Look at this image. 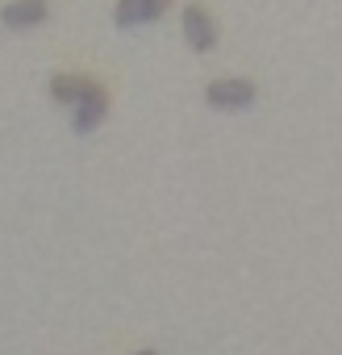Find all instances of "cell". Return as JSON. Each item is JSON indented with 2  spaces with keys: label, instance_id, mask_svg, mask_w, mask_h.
Wrapping results in <instances>:
<instances>
[{
  "label": "cell",
  "instance_id": "obj_1",
  "mask_svg": "<svg viewBox=\"0 0 342 355\" xmlns=\"http://www.w3.org/2000/svg\"><path fill=\"white\" fill-rule=\"evenodd\" d=\"M205 101L222 113H238V109H251L255 105V84L251 80H213L205 88Z\"/></svg>",
  "mask_w": 342,
  "mask_h": 355
},
{
  "label": "cell",
  "instance_id": "obj_5",
  "mask_svg": "<svg viewBox=\"0 0 342 355\" xmlns=\"http://www.w3.org/2000/svg\"><path fill=\"white\" fill-rule=\"evenodd\" d=\"M88 88H92V80H84V76H55V80H51V96H55L59 105H75Z\"/></svg>",
  "mask_w": 342,
  "mask_h": 355
},
{
  "label": "cell",
  "instance_id": "obj_4",
  "mask_svg": "<svg viewBox=\"0 0 342 355\" xmlns=\"http://www.w3.org/2000/svg\"><path fill=\"white\" fill-rule=\"evenodd\" d=\"M184 38H188V46L201 51V55L217 46V26H213V17H209L201 5H188V9H184Z\"/></svg>",
  "mask_w": 342,
  "mask_h": 355
},
{
  "label": "cell",
  "instance_id": "obj_2",
  "mask_svg": "<svg viewBox=\"0 0 342 355\" xmlns=\"http://www.w3.org/2000/svg\"><path fill=\"white\" fill-rule=\"evenodd\" d=\"M105 113H109V92H105L100 84H92V88L71 105V130H75V134H92V130L105 121Z\"/></svg>",
  "mask_w": 342,
  "mask_h": 355
},
{
  "label": "cell",
  "instance_id": "obj_8",
  "mask_svg": "<svg viewBox=\"0 0 342 355\" xmlns=\"http://www.w3.org/2000/svg\"><path fill=\"white\" fill-rule=\"evenodd\" d=\"M134 355H159V351H150V347H146V351H134Z\"/></svg>",
  "mask_w": 342,
  "mask_h": 355
},
{
  "label": "cell",
  "instance_id": "obj_3",
  "mask_svg": "<svg viewBox=\"0 0 342 355\" xmlns=\"http://www.w3.org/2000/svg\"><path fill=\"white\" fill-rule=\"evenodd\" d=\"M51 17V0H9L0 9V26L5 30H38Z\"/></svg>",
  "mask_w": 342,
  "mask_h": 355
},
{
  "label": "cell",
  "instance_id": "obj_6",
  "mask_svg": "<svg viewBox=\"0 0 342 355\" xmlns=\"http://www.w3.org/2000/svg\"><path fill=\"white\" fill-rule=\"evenodd\" d=\"M113 21L121 30H134L146 21V0H117V9H113Z\"/></svg>",
  "mask_w": 342,
  "mask_h": 355
},
{
  "label": "cell",
  "instance_id": "obj_7",
  "mask_svg": "<svg viewBox=\"0 0 342 355\" xmlns=\"http://www.w3.org/2000/svg\"><path fill=\"white\" fill-rule=\"evenodd\" d=\"M171 5H176V0H146V21H159Z\"/></svg>",
  "mask_w": 342,
  "mask_h": 355
}]
</instances>
